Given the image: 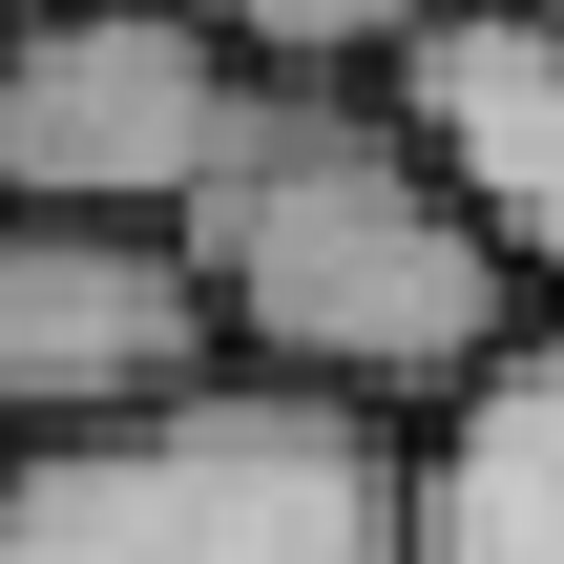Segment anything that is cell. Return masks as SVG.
Instances as JSON below:
<instances>
[{
  "instance_id": "1",
  "label": "cell",
  "mask_w": 564,
  "mask_h": 564,
  "mask_svg": "<svg viewBox=\"0 0 564 564\" xmlns=\"http://www.w3.org/2000/svg\"><path fill=\"white\" fill-rule=\"evenodd\" d=\"M167 230L209 251L230 356L335 377V398H377V419H440V398L544 314V272L419 167V126H398L377 84H251L230 167H209Z\"/></svg>"
},
{
  "instance_id": "2",
  "label": "cell",
  "mask_w": 564,
  "mask_h": 564,
  "mask_svg": "<svg viewBox=\"0 0 564 564\" xmlns=\"http://www.w3.org/2000/svg\"><path fill=\"white\" fill-rule=\"evenodd\" d=\"M0 564H419V419L230 356L188 398L0 440Z\"/></svg>"
},
{
  "instance_id": "3",
  "label": "cell",
  "mask_w": 564,
  "mask_h": 564,
  "mask_svg": "<svg viewBox=\"0 0 564 564\" xmlns=\"http://www.w3.org/2000/svg\"><path fill=\"white\" fill-rule=\"evenodd\" d=\"M251 84L272 63H230L188 0H21L0 21V209H188Z\"/></svg>"
},
{
  "instance_id": "4",
  "label": "cell",
  "mask_w": 564,
  "mask_h": 564,
  "mask_svg": "<svg viewBox=\"0 0 564 564\" xmlns=\"http://www.w3.org/2000/svg\"><path fill=\"white\" fill-rule=\"evenodd\" d=\"M188 377H230V314L167 209H0V440H63Z\"/></svg>"
},
{
  "instance_id": "5",
  "label": "cell",
  "mask_w": 564,
  "mask_h": 564,
  "mask_svg": "<svg viewBox=\"0 0 564 564\" xmlns=\"http://www.w3.org/2000/svg\"><path fill=\"white\" fill-rule=\"evenodd\" d=\"M377 105L419 126V167L564 293V0H419V42L377 63Z\"/></svg>"
},
{
  "instance_id": "6",
  "label": "cell",
  "mask_w": 564,
  "mask_h": 564,
  "mask_svg": "<svg viewBox=\"0 0 564 564\" xmlns=\"http://www.w3.org/2000/svg\"><path fill=\"white\" fill-rule=\"evenodd\" d=\"M419 564H564V314L419 419Z\"/></svg>"
},
{
  "instance_id": "7",
  "label": "cell",
  "mask_w": 564,
  "mask_h": 564,
  "mask_svg": "<svg viewBox=\"0 0 564 564\" xmlns=\"http://www.w3.org/2000/svg\"><path fill=\"white\" fill-rule=\"evenodd\" d=\"M230 63H272V84H377L398 42H419V0H188Z\"/></svg>"
},
{
  "instance_id": "8",
  "label": "cell",
  "mask_w": 564,
  "mask_h": 564,
  "mask_svg": "<svg viewBox=\"0 0 564 564\" xmlns=\"http://www.w3.org/2000/svg\"><path fill=\"white\" fill-rule=\"evenodd\" d=\"M0 21H21V0H0Z\"/></svg>"
}]
</instances>
